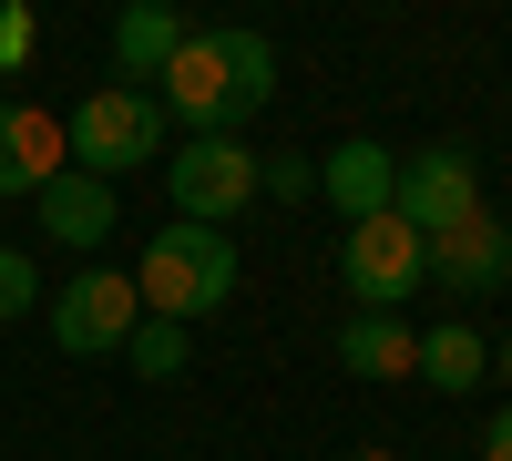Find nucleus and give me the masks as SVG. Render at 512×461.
<instances>
[{
    "label": "nucleus",
    "instance_id": "obj_15",
    "mask_svg": "<svg viewBox=\"0 0 512 461\" xmlns=\"http://www.w3.org/2000/svg\"><path fill=\"white\" fill-rule=\"evenodd\" d=\"M216 41H226V72H236V123L267 113V103H277V52H267L256 31H216Z\"/></svg>",
    "mask_w": 512,
    "mask_h": 461
},
{
    "label": "nucleus",
    "instance_id": "obj_9",
    "mask_svg": "<svg viewBox=\"0 0 512 461\" xmlns=\"http://www.w3.org/2000/svg\"><path fill=\"white\" fill-rule=\"evenodd\" d=\"M318 185H328V205H338L349 226H369V216H390V205H400V154L359 134V144H338V154L318 164Z\"/></svg>",
    "mask_w": 512,
    "mask_h": 461
},
{
    "label": "nucleus",
    "instance_id": "obj_4",
    "mask_svg": "<svg viewBox=\"0 0 512 461\" xmlns=\"http://www.w3.org/2000/svg\"><path fill=\"white\" fill-rule=\"evenodd\" d=\"M390 216H410L420 246H441L451 226H472V216H482V164L461 154V144L410 154V164H400V205H390Z\"/></svg>",
    "mask_w": 512,
    "mask_h": 461
},
{
    "label": "nucleus",
    "instance_id": "obj_17",
    "mask_svg": "<svg viewBox=\"0 0 512 461\" xmlns=\"http://www.w3.org/2000/svg\"><path fill=\"white\" fill-rule=\"evenodd\" d=\"M256 195H287V205L318 195V164L308 154H256Z\"/></svg>",
    "mask_w": 512,
    "mask_h": 461
},
{
    "label": "nucleus",
    "instance_id": "obj_6",
    "mask_svg": "<svg viewBox=\"0 0 512 461\" xmlns=\"http://www.w3.org/2000/svg\"><path fill=\"white\" fill-rule=\"evenodd\" d=\"M134 328H144V298H134V277H123V267H82L62 298H52V339H62L72 359H113Z\"/></svg>",
    "mask_w": 512,
    "mask_h": 461
},
{
    "label": "nucleus",
    "instance_id": "obj_14",
    "mask_svg": "<svg viewBox=\"0 0 512 461\" xmlns=\"http://www.w3.org/2000/svg\"><path fill=\"white\" fill-rule=\"evenodd\" d=\"M482 369H492L482 328H420V380L431 390H482Z\"/></svg>",
    "mask_w": 512,
    "mask_h": 461
},
{
    "label": "nucleus",
    "instance_id": "obj_22",
    "mask_svg": "<svg viewBox=\"0 0 512 461\" xmlns=\"http://www.w3.org/2000/svg\"><path fill=\"white\" fill-rule=\"evenodd\" d=\"M359 461H400V451H359Z\"/></svg>",
    "mask_w": 512,
    "mask_h": 461
},
{
    "label": "nucleus",
    "instance_id": "obj_12",
    "mask_svg": "<svg viewBox=\"0 0 512 461\" xmlns=\"http://www.w3.org/2000/svg\"><path fill=\"white\" fill-rule=\"evenodd\" d=\"M338 369H349V380H410L420 369V328L400 308H359L338 328Z\"/></svg>",
    "mask_w": 512,
    "mask_h": 461
},
{
    "label": "nucleus",
    "instance_id": "obj_21",
    "mask_svg": "<svg viewBox=\"0 0 512 461\" xmlns=\"http://www.w3.org/2000/svg\"><path fill=\"white\" fill-rule=\"evenodd\" d=\"M502 380H512V339H502Z\"/></svg>",
    "mask_w": 512,
    "mask_h": 461
},
{
    "label": "nucleus",
    "instance_id": "obj_18",
    "mask_svg": "<svg viewBox=\"0 0 512 461\" xmlns=\"http://www.w3.org/2000/svg\"><path fill=\"white\" fill-rule=\"evenodd\" d=\"M41 298V277H31V257H21V246H0V318H21Z\"/></svg>",
    "mask_w": 512,
    "mask_h": 461
},
{
    "label": "nucleus",
    "instance_id": "obj_3",
    "mask_svg": "<svg viewBox=\"0 0 512 461\" xmlns=\"http://www.w3.org/2000/svg\"><path fill=\"white\" fill-rule=\"evenodd\" d=\"M164 195H175L185 226H226L236 205L256 195V154L236 134H185L175 154H164Z\"/></svg>",
    "mask_w": 512,
    "mask_h": 461
},
{
    "label": "nucleus",
    "instance_id": "obj_1",
    "mask_svg": "<svg viewBox=\"0 0 512 461\" xmlns=\"http://www.w3.org/2000/svg\"><path fill=\"white\" fill-rule=\"evenodd\" d=\"M134 298L154 308V318H216L226 298H236V246H226V226H154V246H144V267H134Z\"/></svg>",
    "mask_w": 512,
    "mask_h": 461
},
{
    "label": "nucleus",
    "instance_id": "obj_7",
    "mask_svg": "<svg viewBox=\"0 0 512 461\" xmlns=\"http://www.w3.org/2000/svg\"><path fill=\"white\" fill-rule=\"evenodd\" d=\"M164 113H175L185 134H226V123H236V72H226V41L216 31H195L175 52V72H164Z\"/></svg>",
    "mask_w": 512,
    "mask_h": 461
},
{
    "label": "nucleus",
    "instance_id": "obj_5",
    "mask_svg": "<svg viewBox=\"0 0 512 461\" xmlns=\"http://www.w3.org/2000/svg\"><path fill=\"white\" fill-rule=\"evenodd\" d=\"M420 277H431V246L410 236V216H369V226H349V246H338V287H349L359 308H400Z\"/></svg>",
    "mask_w": 512,
    "mask_h": 461
},
{
    "label": "nucleus",
    "instance_id": "obj_11",
    "mask_svg": "<svg viewBox=\"0 0 512 461\" xmlns=\"http://www.w3.org/2000/svg\"><path fill=\"white\" fill-rule=\"evenodd\" d=\"M431 277L461 287V298H482V287H512V226L502 216H472V226H451L431 246Z\"/></svg>",
    "mask_w": 512,
    "mask_h": 461
},
{
    "label": "nucleus",
    "instance_id": "obj_8",
    "mask_svg": "<svg viewBox=\"0 0 512 461\" xmlns=\"http://www.w3.org/2000/svg\"><path fill=\"white\" fill-rule=\"evenodd\" d=\"M62 164H72L62 113H41V103H0V195H41Z\"/></svg>",
    "mask_w": 512,
    "mask_h": 461
},
{
    "label": "nucleus",
    "instance_id": "obj_19",
    "mask_svg": "<svg viewBox=\"0 0 512 461\" xmlns=\"http://www.w3.org/2000/svg\"><path fill=\"white\" fill-rule=\"evenodd\" d=\"M31 62V11H0V72Z\"/></svg>",
    "mask_w": 512,
    "mask_h": 461
},
{
    "label": "nucleus",
    "instance_id": "obj_20",
    "mask_svg": "<svg viewBox=\"0 0 512 461\" xmlns=\"http://www.w3.org/2000/svg\"><path fill=\"white\" fill-rule=\"evenodd\" d=\"M482 461H512V410H492V421H482Z\"/></svg>",
    "mask_w": 512,
    "mask_h": 461
},
{
    "label": "nucleus",
    "instance_id": "obj_16",
    "mask_svg": "<svg viewBox=\"0 0 512 461\" xmlns=\"http://www.w3.org/2000/svg\"><path fill=\"white\" fill-rule=\"evenodd\" d=\"M185 349H195V339H185V328H175V318H144V328H134V339H123V359H134V369H144V380H175V369H185Z\"/></svg>",
    "mask_w": 512,
    "mask_h": 461
},
{
    "label": "nucleus",
    "instance_id": "obj_2",
    "mask_svg": "<svg viewBox=\"0 0 512 461\" xmlns=\"http://www.w3.org/2000/svg\"><path fill=\"white\" fill-rule=\"evenodd\" d=\"M62 144H72V164L82 175H134V164H154L164 154V103L154 93H134V82H103V93H82L72 113H62Z\"/></svg>",
    "mask_w": 512,
    "mask_h": 461
},
{
    "label": "nucleus",
    "instance_id": "obj_10",
    "mask_svg": "<svg viewBox=\"0 0 512 461\" xmlns=\"http://www.w3.org/2000/svg\"><path fill=\"white\" fill-rule=\"evenodd\" d=\"M31 216H41V236H52V246H103V236H113V185L82 175V164H62V175L31 195Z\"/></svg>",
    "mask_w": 512,
    "mask_h": 461
},
{
    "label": "nucleus",
    "instance_id": "obj_13",
    "mask_svg": "<svg viewBox=\"0 0 512 461\" xmlns=\"http://www.w3.org/2000/svg\"><path fill=\"white\" fill-rule=\"evenodd\" d=\"M185 41H195V31L164 11V0H134V11H113V62L134 72V93H144V72H175Z\"/></svg>",
    "mask_w": 512,
    "mask_h": 461
}]
</instances>
